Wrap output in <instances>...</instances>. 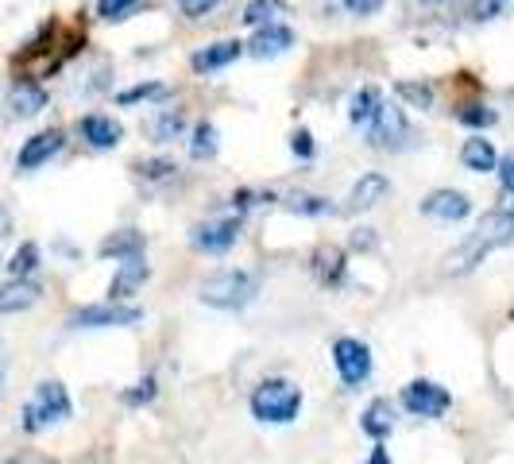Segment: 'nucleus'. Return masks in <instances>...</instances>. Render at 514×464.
Masks as SVG:
<instances>
[{"label":"nucleus","mask_w":514,"mask_h":464,"mask_svg":"<svg viewBox=\"0 0 514 464\" xmlns=\"http://www.w3.org/2000/svg\"><path fill=\"white\" fill-rule=\"evenodd\" d=\"M507 244H514V213L511 209H491L457 252L445 256V271H449V275H468V271H476L491 252H499V248H507Z\"/></svg>","instance_id":"f257e3e1"},{"label":"nucleus","mask_w":514,"mask_h":464,"mask_svg":"<svg viewBox=\"0 0 514 464\" xmlns=\"http://www.w3.org/2000/svg\"><path fill=\"white\" fill-rule=\"evenodd\" d=\"M256 294H259V279L252 271H236V267L209 275L198 290V298L205 306H213V310H244Z\"/></svg>","instance_id":"f03ea898"},{"label":"nucleus","mask_w":514,"mask_h":464,"mask_svg":"<svg viewBox=\"0 0 514 464\" xmlns=\"http://www.w3.org/2000/svg\"><path fill=\"white\" fill-rule=\"evenodd\" d=\"M302 410V387H294L290 379H263L252 391V414L259 422H294Z\"/></svg>","instance_id":"7ed1b4c3"},{"label":"nucleus","mask_w":514,"mask_h":464,"mask_svg":"<svg viewBox=\"0 0 514 464\" xmlns=\"http://www.w3.org/2000/svg\"><path fill=\"white\" fill-rule=\"evenodd\" d=\"M70 395H66V387L55 383V379H47V383H39L35 387V399L24 406V430L28 434H39V430H47L51 422H62V418H70Z\"/></svg>","instance_id":"20e7f679"},{"label":"nucleus","mask_w":514,"mask_h":464,"mask_svg":"<svg viewBox=\"0 0 514 464\" xmlns=\"http://www.w3.org/2000/svg\"><path fill=\"white\" fill-rule=\"evenodd\" d=\"M333 368L344 379V387H360L364 379L372 376V352H368L364 341H356V337H341L333 345Z\"/></svg>","instance_id":"39448f33"},{"label":"nucleus","mask_w":514,"mask_h":464,"mask_svg":"<svg viewBox=\"0 0 514 464\" xmlns=\"http://www.w3.org/2000/svg\"><path fill=\"white\" fill-rule=\"evenodd\" d=\"M449 403H453V395L433 379H414V383L402 387V406L418 418H441L449 410Z\"/></svg>","instance_id":"423d86ee"},{"label":"nucleus","mask_w":514,"mask_h":464,"mask_svg":"<svg viewBox=\"0 0 514 464\" xmlns=\"http://www.w3.org/2000/svg\"><path fill=\"white\" fill-rule=\"evenodd\" d=\"M240 240V217H221V221H205L190 232V244L205 256H225L232 244Z\"/></svg>","instance_id":"0eeeda50"},{"label":"nucleus","mask_w":514,"mask_h":464,"mask_svg":"<svg viewBox=\"0 0 514 464\" xmlns=\"http://www.w3.org/2000/svg\"><path fill=\"white\" fill-rule=\"evenodd\" d=\"M143 310L136 306H120V302H105V306H86L78 314H70L74 329H116V325H136Z\"/></svg>","instance_id":"6e6552de"},{"label":"nucleus","mask_w":514,"mask_h":464,"mask_svg":"<svg viewBox=\"0 0 514 464\" xmlns=\"http://www.w3.org/2000/svg\"><path fill=\"white\" fill-rule=\"evenodd\" d=\"M368 140H372V147H406V140H410L406 113L395 109V105H383L372 124H368Z\"/></svg>","instance_id":"1a4fd4ad"},{"label":"nucleus","mask_w":514,"mask_h":464,"mask_svg":"<svg viewBox=\"0 0 514 464\" xmlns=\"http://www.w3.org/2000/svg\"><path fill=\"white\" fill-rule=\"evenodd\" d=\"M387 194H391V178L379 171H368V174H360V182L348 190L344 209H348V213H368V209H375L379 202H387Z\"/></svg>","instance_id":"9d476101"},{"label":"nucleus","mask_w":514,"mask_h":464,"mask_svg":"<svg viewBox=\"0 0 514 464\" xmlns=\"http://www.w3.org/2000/svg\"><path fill=\"white\" fill-rule=\"evenodd\" d=\"M62 132L58 128H51V132H39V136H31L28 144L20 147V155H16V167L20 171H39L43 163H51L58 151H62Z\"/></svg>","instance_id":"9b49d317"},{"label":"nucleus","mask_w":514,"mask_h":464,"mask_svg":"<svg viewBox=\"0 0 514 464\" xmlns=\"http://www.w3.org/2000/svg\"><path fill=\"white\" fill-rule=\"evenodd\" d=\"M422 213L433 217V221L453 225V221H464V217L472 213V202H468V194H460V190H433L426 202H422Z\"/></svg>","instance_id":"f8f14e48"},{"label":"nucleus","mask_w":514,"mask_h":464,"mask_svg":"<svg viewBox=\"0 0 514 464\" xmlns=\"http://www.w3.org/2000/svg\"><path fill=\"white\" fill-rule=\"evenodd\" d=\"M78 132H82V140H86L89 147H97V151H109V147H116L120 140H124V128H120V120H113V116H105V113L82 116Z\"/></svg>","instance_id":"ddd939ff"},{"label":"nucleus","mask_w":514,"mask_h":464,"mask_svg":"<svg viewBox=\"0 0 514 464\" xmlns=\"http://www.w3.org/2000/svg\"><path fill=\"white\" fill-rule=\"evenodd\" d=\"M147 279H151V267L143 263V256L124 260V263H120V271L113 275V283H109V302H124V298L140 294Z\"/></svg>","instance_id":"4468645a"},{"label":"nucleus","mask_w":514,"mask_h":464,"mask_svg":"<svg viewBox=\"0 0 514 464\" xmlns=\"http://www.w3.org/2000/svg\"><path fill=\"white\" fill-rule=\"evenodd\" d=\"M244 55V43L240 39H221V43H209V47H201L198 55L190 58V66L198 70V74H209V70H225L229 62Z\"/></svg>","instance_id":"2eb2a0df"},{"label":"nucleus","mask_w":514,"mask_h":464,"mask_svg":"<svg viewBox=\"0 0 514 464\" xmlns=\"http://www.w3.org/2000/svg\"><path fill=\"white\" fill-rule=\"evenodd\" d=\"M294 47V31L283 28V24H263V28L252 35V43H248V51L256 58H275L290 51Z\"/></svg>","instance_id":"dca6fc26"},{"label":"nucleus","mask_w":514,"mask_h":464,"mask_svg":"<svg viewBox=\"0 0 514 464\" xmlns=\"http://www.w3.org/2000/svg\"><path fill=\"white\" fill-rule=\"evenodd\" d=\"M39 298H43L39 283H31V279H12V283H4V287H0V314L31 310Z\"/></svg>","instance_id":"f3484780"},{"label":"nucleus","mask_w":514,"mask_h":464,"mask_svg":"<svg viewBox=\"0 0 514 464\" xmlns=\"http://www.w3.org/2000/svg\"><path fill=\"white\" fill-rule=\"evenodd\" d=\"M8 101H12V113L16 116H35L47 109V89L39 82H31V78H20L12 86V93H8Z\"/></svg>","instance_id":"a211bd4d"},{"label":"nucleus","mask_w":514,"mask_h":464,"mask_svg":"<svg viewBox=\"0 0 514 464\" xmlns=\"http://www.w3.org/2000/svg\"><path fill=\"white\" fill-rule=\"evenodd\" d=\"M460 163H464L468 171L487 174L499 167V151H495V144L484 140V136H472V140H464V147H460Z\"/></svg>","instance_id":"6ab92c4d"},{"label":"nucleus","mask_w":514,"mask_h":464,"mask_svg":"<svg viewBox=\"0 0 514 464\" xmlns=\"http://www.w3.org/2000/svg\"><path fill=\"white\" fill-rule=\"evenodd\" d=\"M360 430L368 437H375V441H383V437L395 430V410H391V403H387V399H375V403L360 414Z\"/></svg>","instance_id":"aec40b11"},{"label":"nucleus","mask_w":514,"mask_h":464,"mask_svg":"<svg viewBox=\"0 0 514 464\" xmlns=\"http://www.w3.org/2000/svg\"><path fill=\"white\" fill-rule=\"evenodd\" d=\"M105 260L113 256V260H132V256H143V236L136 229H120L113 232L109 240H101V248H97Z\"/></svg>","instance_id":"412c9836"},{"label":"nucleus","mask_w":514,"mask_h":464,"mask_svg":"<svg viewBox=\"0 0 514 464\" xmlns=\"http://www.w3.org/2000/svg\"><path fill=\"white\" fill-rule=\"evenodd\" d=\"M379 109H383V93L375 86H364L352 101H348V120H352L356 128H368Z\"/></svg>","instance_id":"4be33fe9"},{"label":"nucleus","mask_w":514,"mask_h":464,"mask_svg":"<svg viewBox=\"0 0 514 464\" xmlns=\"http://www.w3.org/2000/svg\"><path fill=\"white\" fill-rule=\"evenodd\" d=\"M314 271H317V279H321V283H341L344 252H341V248H317Z\"/></svg>","instance_id":"5701e85b"},{"label":"nucleus","mask_w":514,"mask_h":464,"mask_svg":"<svg viewBox=\"0 0 514 464\" xmlns=\"http://www.w3.org/2000/svg\"><path fill=\"white\" fill-rule=\"evenodd\" d=\"M190 155H194V159H213V155H217V128H213L209 120H201L198 128H194Z\"/></svg>","instance_id":"b1692460"},{"label":"nucleus","mask_w":514,"mask_h":464,"mask_svg":"<svg viewBox=\"0 0 514 464\" xmlns=\"http://www.w3.org/2000/svg\"><path fill=\"white\" fill-rule=\"evenodd\" d=\"M35 267H39V244H20V252L8 260V271H12V279H28Z\"/></svg>","instance_id":"393cba45"},{"label":"nucleus","mask_w":514,"mask_h":464,"mask_svg":"<svg viewBox=\"0 0 514 464\" xmlns=\"http://www.w3.org/2000/svg\"><path fill=\"white\" fill-rule=\"evenodd\" d=\"M182 124H186V120H182V113H178V109H163V113H159V120L151 124V136H155L159 144H167V140H174V136L182 132Z\"/></svg>","instance_id":"a878e982"},{"label":"nucleus","mask_w":514,"mask_h":464,"mask_svg":"<svg viewBox=\"0 0 514 464\" xmlns=\"http://www.w3.org/2000/svg\"><path fill=\"white\" fill-rule=\"evenodd\" d=\"M275 12H279V4H275V0H248V8H244V24H252V28L275 24Z\"/></svg>","instance_id":"bb28decb"},{"label":"nucleus","mask_w":514,"mask_h":464,"mask_svg":"<svg viewBox=\"0 0 514 464\" xmlns=\"http://www.w3.org/2000/svg\"><path fill=\"white\" fill-rule=\"evenodd\" d=\"M395 93H399L402 101H410L414 109H429V105H433V89H429L426 82H399Z\"/></svg>","instance_id":"cd10ccee"},{"label":"nucleus","mask_w":514,"mask_h":464,"mask_svg":"<svg viewBox=\"0 0 514 464\" xmlns=\"http://www.w3.org/2000/svg\"><path fill=\"white\" fill-rule=\"evenodd\" d=\"M286 209H294V213H306V217H325V213H333V205L325 202V198H314V194H294Z\"/></svg>","instance_id":"c85d7f7f"},{"label":"nucleus","mask_w":514,"mask_h":464,"mask_svg":"<svg viewBox=\"0 0 514 464\" xmlns=\"http://www.w3.org/2000/svg\"><path fill=\"white\" fill-rule=\"evenodd\" d=\"M499 116L495 109H487V105H468V109H460V124H468V128H491Z\"/></svg>","instance_id":"c756f323"},{"label":"nucleus","mask_w":514,"mask_h":464,"mask_svg":"<svg viewBox=\"0 0 514 464\" xmlns=\"http://www.w3.org/2000/svg\"><path fill=\"white\" fill-rule=\"evenodd\" d=\"M140 0H97V16L101 20H124Z\"/></svg>","instance_id":"7c9ffc66"},{"label":"nucleus","mask_w":514,"mask_h":464,"mask_svg":"<svg viewBox=\"0 0 514 464\" xmlns=\"http://www.w3.org/2000/svg\"><path fill=\"white\" fill-rule=\"evenodd\" d=\"M507 4H511V0H472V4H468V16H472V20H495Z\"/></svg>","instance_id":"2f4dec72"},{"label":"nucleus","mask_w":514,"mask_h":464,"mask_svg":"<svg viewBox=\"0 0 514 464\" xmlns=\"http://www.w3.org/2000/svg\"><path fill=\"white\" fill-rule=\"evenodd\" d=\"M147 97H163V86L159 82H147V86H132L120 93V105H136V101H147Z\"/></svg>","instance_id":"473e14b6"},{"label":"nucleus","mask_w":514,"mask_h":464,"mask_svg":"<svg viewBox=\"0 0 514 464\" xmlns=\"http://www.w3.org/2000/svg\"><path fill=\"white\" fill-rule=\"evenodd\" d=\"M217 4H221V0H178L182 16H190V20H201V16H209Z\"/></svg>","instance_id":"72a5a7b5"},{"label":"nucleus","mask_w":514,"mask_h":464,"mask_svg":"<svg viewBox=\"0 0 514 464\" xmlns=\"http://www.w3.org/2000/svg\"><path fill=\"white\" fill-rule=\"evenodd\" d=\"M124 399H128V403H132V406L151 403V399H155V379L147 376V379H143V383H136V391H128Z\"/></svg>","instance_id":"f704fd0d"},{"label":"nucleus","mask_w":514,"mask_h":464,"mask_svg":"<svg viewBox=\"0 0 514 464\" xmlns=\"http://www.w3.org/2000/svg\"><path fill=\"white\" fill-rule=\"evenodd\" d=\"M290 147H294V155L310 159V155H314V136H310L306 128H298V132H294V140H290Z\"/></svg>","instance_id":"c9c22d12"},{"label":"nucleus","mask_w":514,"mask_h":464,"mask_svg":"<svg viewBox=\"0 0 514 464\" xmlns=\"http://www.w3.org/2000/svg\"><path fill=\"white\" fill-rule=\"evenodd\" d=\"M344 8H348L352 16H375V12L383 8V0H344Z\"/></svg>","instance_id":"e433bc0d"},{"label":"nucleus","mask_w":514,"mask_h":464,"mask_svg":"<svg viewBox=\"0 0 514 464\" xmlns=\"http://www.w3.org/2000/svg\"><path fill=\"white\" fill-rule=\"evenodd\" d=\"M147 178H171L174 174V163H163V159H155V163H143L140 167Z\"/></svg>","instance_id":"4c0bfd02"},{"label":"nucleus","mask_w":514,"mask_h":464,"mask_svg":"<svg viewBox=\"0 0 514 464\" xmlns=\"http://www.w3.org/2000/svg\"><path fill=\"white\" fill-rule=\"evenodd\" d=\"M8 236H12V209L0 202V244H4Z\"/></svg>","instance_id":"58836bf2"},{"label":"nucleus","mask_w":514,"mask_h":464,"mask_svg":"<svg viewBox=\"0 0 514 464\" xmlns=\"http://www.w3.org/2000/svg\"><path fill=\"white\" fill-rule=\"evenodd\" d=\"M499 182H503L507 194H514V159H507V163L499 167Z\"/></svg>","instance_id":"ea45409f"},{"label":"nucleus","mask_w":514,"mask_h":464,"mask_svg":"<svg viewBox=\"0 0 514 464\" xmlns=\"http://www.w3.org/2000/svg\"><path fill=\"white\" fill-rule=\"evenodd\" d=\"M364 464H391V457H387V449H372V457Z\"/></svg>","instance_id":"a19ab883"},{"label":"nucleus","mask_w":514,"mask_h":464,"mask_svg":"<svg viewBox=\"0 0 514 464\" xmlns=\"http://www.w3.org/2000/svg\"><path fill=\"white\" fill-rule=\"evenodd\" d=\"M0 383H4V368H0Z\"/></svg>","instance_id":"79ce46f5"},{"label":"nucleus","mask_w":514,"mask_h":464,"mask_svg":"<svg viewBox=\"0 0 514 464\" xmlns=\"http://www.w3.org/2000/svg\"><path fill=\"white\" fill-rule=\"evenodd\" d=\"M429 4H437V0H429Z\"/></svg>","instance_id":"37998d69"}]
</instances>
